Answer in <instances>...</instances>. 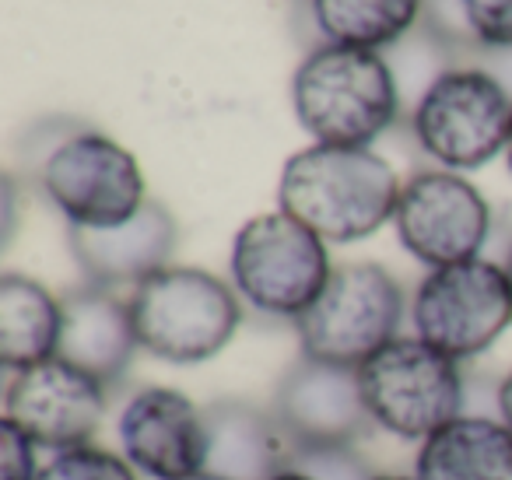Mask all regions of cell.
Listing matches in <instances>:
<instances>
[{
  "instance_id": "1",
  "label": "cell",
  "mask_w": 512,
  "mask_h": 480,
  "mask_svg": "<svg viewBox=\"0 0 512 480\" xmlns=\"http://www.w3.org/2000/svg\"><path fill=\"white\" fill-rule=\"evenodd\" d=\"M400 186L393 165L372 148L309 144L281 169L278 207L313 228L327 246H351L393 221Z\"/></svg>"
},
{
  "instance_id": "2",
  "label": "cell",
  "mask_w": 512,
  "mask_h": 480,
  "mask_svg": "<svg viewBox=\"0 0 512 480\" xmlns=\"http://www.w3.org/2000/svg\"><path fill=\"white\" fill-rule=\"evenodd\" d=\"M292 109L313 144L372 148L400 116V85L379 50L323 43L292 78Z\"/></svg>"
},
{
  "instance_id": "3",
  "label": "cell",
  "mask_w": 512,
  "mask_h": 480,
  "mask_svg": "<svg viewBox=\"0 0 512 480\" xmlns=\"http://www.w3.org/2000/svg\"><path fill=\"white\" fill-rule=\"evenodd\" d=\"M137 344L169 365H200L232 344L242 298L232 284L200 267H162L130 288Z\"/></svg>"
},
{
  "instance_id": "4",
  "label": "cell",
  "mask_w": 512,
  "mask_h": 480,
  "mask_svg": "<svg viewBox=\"0 0 512 480\" xmlns=\"http://www.w3.org/2000/svg\"><path fill=\"white\" fill-rule=\"evenodd\" d=\"M334 263L313 228L278 211L256 214L235 232L228 277L235 295L274 319H299L327 288Z\"/></svg>"
},
{
  "instance_id": "5",
  "label": "cell",
  "mask_w": 512,
  "mask_h": 480,
  "mask_svg": "<svg viewBox=\"0 0 512 480\" xmlns=\"http://www.w3.org/2000/svg\"><path fill=\"white\" fill-rule=\"evenodd\" d=\"M418 148L449 172H474L509 148L512 95L484 67H446L411 113Z\"/></svg>"
},
{
  "instance_id": "6",
  "label": "cell",
  "mask_w": 512,
  "mask_h": 480,
  "mask_svg": "<svg viewBox=\"0 0 512 480\" xmlns=\"http://www.w3.org/2000/svg\"><path fill=\"white\" fill-rule=\"evenodd\" d=\"M404 291L379 263L334 267L327 288L295 319L302 358L362 368L379 347L400 337Z\"/></svg>"
},
{
  "instance_id": "7",
  "label": "cell",
  "mask_w": 512,
  "mask_h": 480,
  "mask_svg": "<svg viewBox=\"0 0 512 480\" xmlns=\"http://www.w3.org/2000/svg\"><path fill=\"white\" fill-rule=\"evenodd\" d=\"M358 382L372 424L404 442H425L432 431L460 417L467 403L460 361L421 337H397L379 347L358 368Z\"/></svg>"
},
{
  "instance_id": "8",
  "label": "cell",
  "mask_w": 512,
  "mask_h": 480,
  "mask_svg": "<svg viewBox=\"0 0 512 480\" xmlns=\"http://www.w3.org/2000/svg\"><path fill=\"white\" fill-rule=\"evenodd\" d=\"M414 337L453 361L484 354L512 326V284L502 263L463 260L428 270L411 298Z\"/></svg>"
},
{
  "instance_id": "9",
  "label": "cell",
  "mask_w": 512,
  "mask_h": 480,
  "mask_svg": "<svg viewBox=\"0 0 512 480\" xmlns=\"http://www.w3.org/2000/svg\"><path fill=\"white\" fill-rule=\"evenodd\" d=\"M39 183L71 228H116L148 204L141 162L99 130L64 137L46 155Z\"/></svg>"
},
{
  "instance_id": "10",
  "label": "cell",
  "mask_w": 512,
  "mask_h": 480,
  "mask_svg": "<svg viewBox=\"0 0 512 480\" xmlns=\"http://www.w3.org/2000/svg\"><path fill=\"white\" fill-rule=\"evenodd\" d=\"M393 228L400 246L435 270L481 256L491 235V207L460 172L425 169L400 186Z\"/></svg>"
},
{
  "instance_id": "11",
  "label": "cell",
  "mask_w": 512,
  "mask_h": 480,
  "mask_svg": "<svg viewBox=\"0 0 512 480\" xmlns=\"http://www.w3.org/2000/svg\"><path fill=\"white\" fill-rule=\"evenodd\" d=\"M113 389L92 372L64 358H50L25 372L8 375L4 386V421L18 424L39 449L64 452L92 445Z\"/></svg>"
},
{
  "instance_id": "12",
  "label": "cell",
  "mask_w": 512,
  "mask_h": 480,
  "mask_svg": "<svg viewBox=\"0 0 512 480\" xmlns=\"http://www.w3.org/2000/svg\"><path fill=\"white\" fill-rule=\"evenodd\" d=\"M116 442L148 480H186L207 470L204 407L169 386H144L116 414Z\"/></svg>"
},
{
  "instance_id": "13",
  "label": "cell",
  "mask_w": 512,
  "mask_h": 480,
  "mask_svg": "<svg viewBox=\"0 0 512 480\" xmlns=\"http://www.w3.org/2000/svg\"><path fill=\"white\" fill-rule=\"evenodd\" d=\"M292 449L355 445L376 424L369 417L358 368L299 358L274 389L271 403Z\"/></svg>"
},
{
  "instance_id": "14",
  "label": "cell",
  "mask_w": 512,
  "mask_h": 480,
  "mask_svg": "<svg viewBox=\"0 0 512 480\" xmlns=\"http://www.w3.org/2000/svg\"><path fill=\"white\" fill-rule=\"evenodd\" d=\"M176 239V218L148 200L134 218L116 228H71V253L88 284L116 291L120 284L137 288L144 277L169 267Z\"/></svg>"
},
{
  "instance_id": "15",
  "label": "cell",
  "mask_w": 512,
  "mask_h": 480,
  "mask_svg": "<svg viewBox=\"0 0 512 480\" xmlns=\"http://www.w3.org/2000/svg\"><path fill=\"white\" fill-rule=\"evenodd\" d=\"M137 344L130 302L116 291L88 284L64 298V337H60V358L92 372L109 389H116L127 375Z\"/></svg>"
},
{
  "instance_id": "16",
  "label": "cell",
  "mask_w": 512,
  "mask_h": 480,
  "mask_svg": "<svg viewBox=\"0 0 512 480\" xmlns=\"http://www.w3.org/2000/svg\"><path fill=\"white\" fill-rule=\"evenodd\" d=\"M207 417V473L225 480H271L292 463V442L274 410L246 400H218Z\"/></svg>"
},
{
  "instance_id": "17",
  "label": "cell",
  "mask_w": 512,
  "mask_h": 480,
  "mask_svg": "<svg viewBox=\"0 0 512 480\" xmlns=\"http://www.w3.org/2000/svg\"><path fill=\"white\" fill-rule=\"evenodd\" d=\"M414 480H512V424L502 417H453L418 442Z\"/></svg>"
},
{
  "instance_id": "18",
  "label": "cell",
  "mask_w": 512,
  "mask_h": 480,
  "mask_svg": "<svg viewBox=\"0 0 512 480\" xmlns=\"http://www.w3.org/2000/svg\"><path fill=\"white\" fill-rule=\"evenodd\" d=\"M64 298L25 274L0 277V368L8 375L60 358Z\"/></svg>"
},
{
  "instance_id": "19",
  "label": "cell",
  "mask_w": 512,
  "mask_h": 480,
  "mask_svg": "<svg viewBox=\"0 0 512 480\" xmlns=\"http://www.w3.org/2000/svg\"><path fill=\"white\" fill-rule=\"evenodd\" d=\"M425 11V0H313L316 29L337 46H397Z\"/></svg>"
},
{
  "instance_id": "20",
  "label": "cell",
  "mask_w": 512,
  "mask_h": 480,
  "mask_svg": "<svg viewBox=\"0 0 512 480\" xmlns=\"http://www.w3.org/2000/svg\"><path fill=\"white\" fill-rule=\"evenodd\" d=\"M141 473L127 463L123 452H109L99 445H74L64 452H50L36 480H137Z\"/></svg>"
},
{
  "instance_id": "21",
  "label": "cell",
  "mask_w": 512,
  "mask_h": 480,
  "mask_svg": "<svg viewBox=\"0 0 512 480\" xmlns=\"http://www.w3.org/2000/svg\"><path fill=\"white\" fill-rule=\"evenodd\" d=\"M456 11L484 50H512V0H456Z\"/></svg>"
},
{
  "instance_id": "22",
  "label": "cell",
  "mask_w": 512,
  "mask_h": 480,
  "mask_svg": "<svg viewBox=\"0 0 512 480\" xmlns=\"http://www.w3.org/2000/svg\"><path fill=\"white\" fill-rule=\"evenodd\" d=\"M292 466L316 480H372V466L358 456L355 445H327V449H295Z\"/></svg>"
},
{
  "instance_id": "23",
  "label": "cell",
  "mask_w": 512,
  "mask_h": 480,
  "mask_svg": "<svg viewBox=\"0 0 512 480\" xmlns=\"http://www.w3.org/2000/svg\"><path fill=\"white\" fill-rule=\"evenodd\" d=\"M39 470V445L18 424L0 417V480H36Z\"/></svg>"
},
{
  "instance_id": "24",
  "label": "cell",
  "mask_w": 512,
  "mask_h": 480,
  "mask_svg": "<svg viewBox=\"0 0 512 480\" xmlns=\"http://www.w3.org/2000/svg\"><path fill=\"white\" fill-rule=\"evenodd\" d=\"M495 403H498V417H502V421H509V424H512V372L505 375V379H502V386H498Z\"/></svg>"
},
{
  "instance_id": "25",
  "label": "cell",
  "mask_w": 512,
  "mask_h": 480,
  "mask_svg": "<svg viewBox=\"0 0 512 480\" xmlns=\"http://www.w3.org/2000/svg\"><path fill=\"white\" fill-rule=\"evenodd\" d=\"M271 480H316V477H309L306 470H299V466H292V463H288L285 470H281L278 477H271Z\"/></svg>"
},
{
  "instance_id": "26",
  "label": "cell",
  "mask_w": 512,
  "mask_h": 480,
  "mask_svg": "<svg viewBox=\"0 0 512 480\" xmlns=\"http://www.w3.org/2000/svg\"><path fill=\"white\" fill-rule=\"evenodd\" d=\"M186 480H225V477H214V473H193V477H186Z\"/></svg>"
},
{
  "instance_id": "27",
  "label": "cell",
  "mask_w": 512,
  "mask_h": 480,
  "mask_svg": "<svg viewBox=\"0 0 512 480\" xmlns=\"http://www.w3.org/2000/svg\"><path fill=\"white\" fill-rule=\"evenodd\" d=\"M372 480H414V477H393V473H376Z\"/></svg>"
},
{
  "instance_id": "28",
  "label": "cell",
  "mask_w": 512,
  "mask_h": 480,
  "mask_svg": "<svg viewBox=\"0 0 512 480\" xmlns=\"http://www.w3.org/2000/svg\"><path fill=\"white\" fill-rule=\"evenodd\" d=\"M505 274H509V284H512V249H509V256H505Z\"/></svg>"
},
{
  "instance_id": "29",
  "label": "cell",
  "mask_w": 512,
  "mask_h": 480,
  "mask_svg": "<svg viewBox=\"0 0 512 480\" xmlns=\"http://www.w3.org/2000/svg\"><path fill=\"white\" fill-rule=\"evenodd\" d=\"M505 162H509V172H512V134H509V148H505Z\"/></svg>"
}]
</instances>
